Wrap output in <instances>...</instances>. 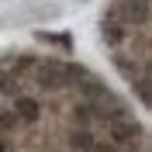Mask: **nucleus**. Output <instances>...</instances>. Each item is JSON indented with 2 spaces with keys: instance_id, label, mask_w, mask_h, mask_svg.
Masks as SVG:
<instances>
[{
  "instance_id": "1",
  "label": "nucleus",
  "mask_w": 152,
  "mask_h": 152,
  "mask_svg": "<svg viewBox=\"0 0 152 152\" xmlns=\"http://www.w3.org/2000/svg\"><path fill=\"white\" fill-rule=\"evenodd\" d=\"M100 31H104V42H107V48H114V52H118V48H121L124 42H128V35H132V28H128V24H124V21L118 18V10H114V7H111V14L104 18Z\"/></svg>"
},
{
  "instance_id": "2",
  "label": "nucleus",
  "mask_w": 152,
  "mask_h": 152,
  "mask_svg": "<svg viewBox=\"0 0 152 152\" xmlns=\"http://www.w3.org/2000/svg\"><path fill=\"white\" fill-rule=\"evenodd\" d=\"M145 138V132H142V124L135 121H114L111 124V135H107V142H114L118 145V149H121V145H132V142H142Z\"/></svg>"
},
{
  "instance_id": "3",
  "label": "nucleus",
  "mask_w": 152,
  "mask_h": 152,
  "mask_svg": "<svg viewBox=\"0 0 152 152\" xmlns=\"http://www.w3.org/2000/svg\"><path fill=\"white\" fill-rule=\"evenodd\" d=\"M35 83H38V90H62L66 86V73H62L59 62H38Z\"/></svg>"
},
{
  "instance_id": "4",
  "label": "nucleus",
  "mask_w": 152,
  "mask_h": 152,
  "mask_svg": "<svg viewBox=\"0 0 152 152\" xmlns=\"http://www.w3.org/2000/svg\"><path fill=\"white\" fill-rule=\"evenodd\" d=\"M14 114H18L21 124H38L42 121V104H38V97H14Z\"/></svg>"
},
{
  "instance_id": "5",
  "label": "nucleus",
  "mask_w": 152,
  "mask_h": 152,
  "mask_svg": "<svg viewBox=\"0 0 152 152\" xmlns=\"http://www.w3.org/2000/svg\"><path fill=\"white\" fill-rule=\"evenodd\" d=\"M90 142H94V132H90V128H73V132H69V138H66L69 152H83Z\"/></svg>"
},
{
  "instance_id": "6",
  "label": "nucleus",
  "mask_w": 152,
  "mask_h": 152,
  "mask_svg": "<svg viewBox=\"0 0 152 152\" xmlns=\"http://www.w3.org/2000/svg\"><path fill=\"white\" fill-rule=\"evenodd\" d=\"M18 114L14 111H4V107H0V132H14V128H18Z\"/></svg>"
},
{
  "instance_id": "7",
  "label": "nucleus",
  "mask_w": 152,
  "mask_h": 152,
  "mask_svg": "<svg viewBox=\"0 0 152 152\" xmlns=\"http://www.w3.org/2000/svg\"><path fill=\"white\" fill-rule=\"evenodd\" d=\"M83 152H121V149H118L114 142H107V138H94V142L86 145Z\"/></svg>"
},
{
  "instance_id": "8",
  "label": "nucleus",
  "mask_w": 152,
  "mask_h": 152,
  "mask_svg": "<svg viewBox=\"0 0 152 152\" xmlns=\"http://www.w3.org/2000/svg\"><path fill=\"white\" fill-rule=\"evenodd\" d=\"M0 152H7V149H4V138H0Z\"/></svg>"
}]
</instances>
